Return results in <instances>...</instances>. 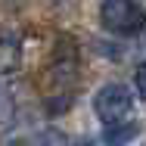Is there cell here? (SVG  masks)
<instances>
[{
  "mask_svg": "<svg viewBox=\"0 0 146 146\" xmlns=\"http://www.w3.org/2000/svg\"><path fill=\"white\" fill-rule=\"evenodd\" d=\"M100 22L112 34H137L146 25V9L137 0H103Z\"/></svg>",
  "mask_w": 146,
  "mask_h": 146,
  "instance_id": "obj_1",
  "label": "cell"
},
{
  "mask_svg": "<svg viewBox=\"0 0 146 146\" xmlns=\"http://www.w3.org/2000/svg\"><path fill=\"white\" fill-rule=\"evenodd\" d=\"M131 106H134V96H131V90L124 84H106V87L96 90V96H93V109H96V115L103 118L106 124L121 121L131 112Z\"/></svg>",
  "mask_w": 146,
  "mask_h": 146,
  "instance_id": "obj_2",
  "label": "cell"
},
{
  "mask_svg": "<svg viewBox=\"0 0 146 146\" xmlns=\"http://www.w3.org/2000/svg\"><path fill=\"white\" fill-rule=\"evenodd\" d=\"M75 75H78V50H75V44L59 40L53 62H50V81L56 87H68L75 81Z\"/></svg>",
  "mask_w": 146,
  "mask_h": 146,
  "instance_id": "obj_3",
  "label": "cell"
},
{
  "mask_svg": "<svg viewBox=\"0 0 146 146\" xmlns=\"http://www.w3.org/2000/svg\"><path fill=\"white\" fill-rule=\"evenodd\" d=\"M137 134H140V124L137 121H112L103 131V143L106 146H127Z\"/></svg>",
  "mask_w": 146,
  "mask_h": 146,
  "instance_id": "obj_4",
  "label": "cell"
},
{
  "mask_svg": "<svg viewBox=\"0 0 146 146\" xmlns=\"http://www.w3.org/2000/svg\"><path fill=\"white\" fill-rule=\"evenodd\" d=\"M19 59H22V50L13 40H0V72L3 75H13L19 68Z\"/></svg>",
  "mask_w": 146,
  "mask_h": 146,
  "instance_id": "obj_5",
  "label": "cell"
},
{
  "mask_svg": "<svg viewBox=\"0 0 146 146\" xmlns=\"http://www.w3.org/2000/svg\"><path fill=\"white\" fill-rule=\"evenodd\" d=\"M134 84H137L140 100H146V62H140V65H137V72H134Z\"/></svg>",
  "mask_w": 146,
  "mask_h": 146,
  "instance_id": "obj_6",
  "label": "cell"
}]
</instances>
